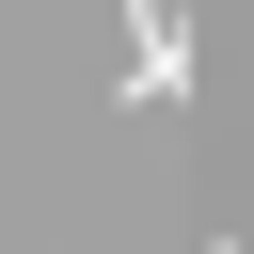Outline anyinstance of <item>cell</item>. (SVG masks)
Instances as JSON below:
<instances>
[{
	"mask_svg": "<svg viewBox=\"0 0 254 254\" xmlns=\"http://www.w3.org/2000/svg\"><path fill=\"white\" fill-rule=\"evenodd\" d=\"M127 95H143V111L190 95V32H175V0H127Z\"/></svg>",
	"mask_w": 254,
	"mask_h": 254,
	"instance_id": "6da1fadb",
	"label": "cell"
},
{
	"mask_svg": "<svg viewBox=\"0 0 254 254\" xmlns=\"http://www.w3.org/2000/svg\"><path fill=\"white\" fill-rule=\"evenodd\" d=\"M206 254H238V238H206Z\"/></svg>",
	"mask_w": 254,
	"mask_h": 254,
	"instance_id": "7a4b0ae2",
	"label": "cell"
}]
</instances>
